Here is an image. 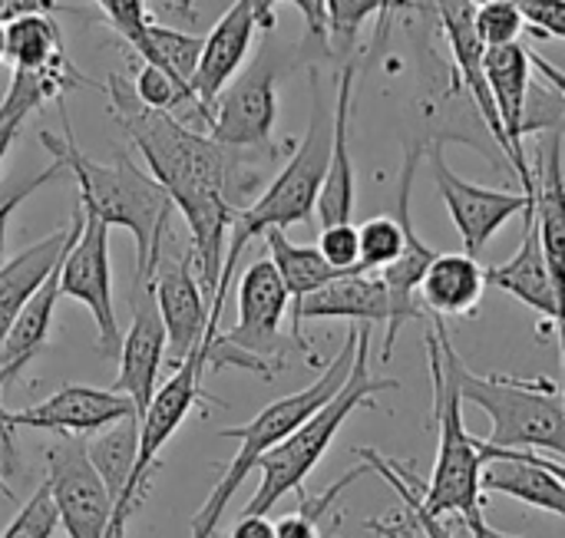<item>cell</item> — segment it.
I'll list each match as a JSON object with an SVG mask.
<instances>
[{
	"label": "cell",
	"mask_w": 565,
	"mask_h": 538,
	"mask_svg": "<svg viewBox=\"0 0 565 538\" xmlns=\"http://www.w3.org/2000/svg\"><path fill=\"white\" fill-rule=\"evenodd\" d=\"M430 142H411L404 149V169H401V182H397V222L404 228V251L397 255V261H391L387 268H381V281L391 294V321L384 331V347H381V361H391L394 354V341L401 334V327L407 321H420L424 308L417 301V284L427 271V265L434 261V248L417 235L414 228V215H411V195H414V179H417V165L420 155L427 152Z\"/></svg>",
	"instance_id": "12"
},
{
	"label": "cell",
	"mask_w": 565,
	"mask_h": 538,
	"mask_svg": "<svg viewBox=\"0 0 565 538\" xmlns=\"http://www.w3.org/2000/svg\"><path fill=\"white\" fill-rule=\"evenodd\" d=\"M291 314V341L301 347L305 361L311 367H324V361L318 357V351L305 341L301 324L308 321H354V324H384L391 321V294L381 281L377 271H344L334 281H328L324 288L311 291L308 298L295 301L288 308Z\"/></svg>",
	"instance_id": "15"
},
{
	"label": "cell",
	"mask_w": 565,
	"mask_h": 538,
	"mask_svg": "<svg viewBox=\"0 0 565 538\" xmlns=\"http://www.w3.org/2000/svg\"><path fill=\"white\" fill-rule=\"evenodd\" d=\"M119 377L116 387L122 397L132 400L136 413L149 407L156 387H159V370L166 364V327L156 311V298L149 281L132 288V324L119 341Z\"/></svg>",
	"instance_id": "19"
},
{
	"label": "cell",
	"mask_w": 565,
	"mask_h": 538,
	"mask_svg": "<svg viewBox=\"0 0 565 538\" xmlns=\"http://www.w3.org/2000/svg\"><path fill=\"white\" fill-rule=\"evenodd\" d=\"M354 63H344L341 76H338V89H334V103H331V152H328V169L315 198V215L324 225H338V222H351L354 215V162H351V109H354Z\"/></svg>",
	"instance_id": "20"
},
{
	"label": "cell",
	"mask_w": 565,
	"mask_h": 538,
	"mask_svg": "<svg viewBox=\"0 0 565 538\" xmlns=\"http://www.w3.org/2000/svg\"><path fill=\"white\" fill-rule=\"evenodd\" d=\"M136 450H139V413H129L116 423H109L106 430L96 433V440L86 446L89 466L96 470L106 496H109V509L122 499L132 470H136Z\"/></svg>",
	"instance_id": "26"
},
{
	"label": "cell",
	"mask_w": 565,
	"mask_h": 538,
	"mask_svg": "<svg viewBox=\"0 0 565 538\" xmlns=\"http://www.w3.org/2000/svg\"><path fill=\"white\" fill-rule=\"evenodd\" d=\"M315 248L334 271H358V228L351 222L324 225Z\"/></svg>",
	"instance_id": "36"
},
{
	"label": "cell",
	"mask_w": 565,
	"mask_h": 538,
	"mask_svg": "<svg viewBox=\"0 0 565 538\" xmlns=\"http://www.w3.org/2000/svg\"><path fill=\"white\" fill-rule=\"evenodd\" d=\"M79 225H83V212H79V205H76L73 218H70L63 228L50 232L46 238H40L36 245L23 248L17 258H10V261L0 265V341H3V334H7V327H10V321L17 318V311L23 308V301H26V298L50 278V271L60 265V258L66 255L70 241L76 238Z\"/></svg>",
	"instance_id": "22"
},
{
	"label": "cell",
	"mask_w": 565,
	"mask_h": 538,
	"mask_svg": "<svg viewBox=\"0 0 565 538\" xmlns=\"http://www.w3.org/2000/svg\"><path fill=\"white\" fill-rule=\"evenodd\" d=\"M526 218V232H523V245L516 248V255L497 268H483V281L513 294L516 301H523L526 308H533L543 321H550V327H559L563 318V288L553 281L550 265L543 258V245H540V232L533 222V212L523 215Z\"/></svg>",
	"instance_id": "21"
},
{
	"label": "cell",
	"mask_w": 565,
	"mask_h": 538,
	"mask_svg": "<svg viewBox=\"0 0 565 538\" xmlns=\"http://www.w3.org/2000/svg\"><path fill=\"white\" fill-rule=\"evenodd\" d=\"M434 327L427 331V361H430V380H434V423H437V466L430 486H420V506L430 516H457L473 538L487 536V516H483V489H480V470H483V446L477 437L467 433L463 423V400L457 387V347L450 341V331L444 318L430 314Z\"/></svg>",
	"instance_id": "4"
},
{
	"label": "cell",
	"mask_w": 565,
	"mask_h": 538,
	"mask_svg": "<svg viewBox=\"0 0 565 538\" xmlns=\"http://www.w3.org/2000/svg\"><path fill=\"white\" fill-rule=\"evenodd\" d=\"M430 149V175L437 182V192L460 232L463 251L470 258H480V251L493 241V235L516 215L533 212V198L526 192H507V189H487L477 182L460 179L447 159H444V139H437Z\"/></svg>",
	"instance_id": "11"
},
{
	"label": "cell",
	"mask_w": 565,
	"mask_h": 538,
	"mask_svg": "<svg viewBox=\"0 0 565 538\" xmlns=\"http://www.w3.org/2000/svg\"><path fill=\"white\" fill-rule=\"evenodd\" d=\"M262 238H265V245H268V251H271L268 261L275 265V271H278V278H281L288 298H291V304L301 301V298H308L311 291L324 288V284L334 281L338 275H344V271H334V268L321 258V251H318L315 245H298V241H291V238L285 235V228H268V232H262Z\"/></svg>",
	"instance_id": "27"
},
{
	"label": "cell",
	"mask_w": 565,
	"mask_h": 538,
	"mask_svg": "<svg viewBox=\"0 0 565 538\" xmlns=\"http://www.w3.org/2000/svg\"><path fill=\"white\" fill-rule=\"evenodd\" d=\"M136 413L132 400L122 397L119 390H103V387H86V384H63L56 394H50L43 404L26 407L10 413L7 420L13 430H40V433H99L109 423Z\"/></svg>",
	"instance_id": "16"
},
{
	"label": "cell",
	"mask_w": 565,
	"mask_h": 538,
	"mask_svg": "<svg viewBox=\"0 0 565 538\" xmlns=\"http://www.w3.org/2000/svg\"><path fill=\"white\" fill-rule=\"evenodd\" d=\"M315 3H318V7H321V0H315ZM321 20H324V17H321Z\"/></svg>",
	"instance_id": "50"
},
{
	"label": "cell",
	"mask_w": 565,
	"mask_h": 538,
	"mask_svg": "<svg viewBox=\"0 0 565 538\" xmlns=\"http://www.w3.org/2000/svg\"><path fill=\"white\" fill-rule=\"evenodd\" d=\"M60 529L56 519V506L53 496L46 489V483L20 506V513L10 519V526L0 532V538H53V532Z\"/></svg>",
	"instance_id": "35"
},
{
	"label": "cell",
	"mask_w": 565,
	"mask_h": 538,
	"mask_svg": "<svg viewBox=\"0 0 565 538\" xmlns=\"http://www.w3.org/2000/svg\"><path fill=\"white\" fill-rule=\"evenodd\" d=\"M404 251V228L391 215H374L358 228V271H381Z\"/></svg>",
	"instance_id": "31"
},
{
	"label": "cell",
	"mask_w": 565,
	"mask_h": 538,
	"mask_svg": "<svg viewBox=\"0 0 565 538\" xmlns=\"http://www.w3.org/2000/svg\"><path fill=\"white\" fill-rule=\"evenodd\" d=\"M228 538H275V523L268 516H242Z\"/></svg>",
	"instance_id": "44"
},
{
	"label": "cell",
	"mask_w": 565,
	"mask_h": 538,
	"mask_svg": "<svg viewBox=\"0 0 565 538\" xmlns=\"http://www.w3.org/2000/svg\"><path fill=\"white\" fill-rule=\"evenodd\" d=\"M60 298L79 301L96 321V354L113 361L119 354V321L113 304V265H109V225L83 212V225L60 261Z\"/></svg>",
	"instance_id": "10"
},
{
	"label": "cell",
	"mask_w": 565,
	"mask_h": 538,
	"mask_svg": "<svg viewBox=\"0 0 565 538\" xmlns=\"http://www.w3.org/2000/svg\"><path fill=\"white\" fill-rule=\"evenodd\" d=\"M46 489L56 506V519L70 538H103L109 526V496L89 466L86 443L66 437L46 450Z\"/></svg>",
	"instance_id": "13"
},
{
	"label": "cell",
	"mask_w": 565,
	"mask_h": 538,
	"mask_svg": "<svg viewBox=\"0 0 565 538\" xmlns=\"http://www.w3.org/2000/svg\"><path fill=\"white\" fill-rule=\"evenodd\" d=\"M523 17L516 10L513 0H487V3H477L473 7V30L480 36V43L490 50V46H507V43H516L520 33H523Z\"/></svg>",
	"instance_id": "34"
},
{
	"label": "cell",
	"mask_w": 565,
	"mask_h": 538,
	"mask_svg": "<svg viewBox=\"0 0 565 538\" xmlns=\"http://www.w3.org/2000/svg\"><path fill=\"white\" fill-rule=\"evenodd\" d=\"M351 361H354V331L348 334V341H344V347L338 351V357H334L331 364H324V374H321L315 384H308L305 390L288 394V397L268 404V407L258 410V417H252L248 423L222 430V437L238 440V453H235L232 463L225 466V473H222V480L215 483V489L209 493L205 506L195 513V519H192V538H215L218 526H222V516H225V509H228V503H232V496H235V493L245 486V480L255 473L258 460H262L271 446H278L291 430H298L321 404H328V400L341 390V384L348 380Z\"/></svg>",
	"instance_id": "6"
},
{
	"label": "cell",
	"mask_w": 565,
	"mask_h": 538,
	"mask_svg": "<svg viewBox=\"0 0 565 538\" xmlns=\"http://www.w3.org/2000/svg\"><path fill=\"white\" fill-rule=\"evenodd\" d=\"M523 23L533 26L540 36H565V0H513Z\"/></svg>",
	"instance_id": "39"
},
{
	"label": "cell",
	"mask_w": 565,
	"mask_h": 538,
	"mask_svg": "<svg viewBox=\"0 0 565 538\" xmlns=\"http://www.w3.org/2000/svg\"><path fill=\"white\" fill-rule=\"evenodd\" d=\"M63 261V258H60ZM60 265L50 271V278L23 301V308L17 311V318L10 321L3 341H0V397L7 390V384H13L23 367L46 347L50 337V324H53V311L60 301V284H56Z\"/></svg>",
	"instance_id": "24"
},
{
	"label": "cell",
	"mask_w": 565,
	"mask_h": 538,
	"mask_svg": "<svg viewBox=\"0 0 565 538\" xmlns=\"http://www.w3.org/2000/svg\"><path fill=\"white\" fill-rule=\"evenodd\" d=\"M255 30H258V3L235 0L218 17L212 33L202 36V56H199L195 76H192V96H195V112L205 126L212 122L218 93L228 86V79L245 63Z\"/></svg>",
	"instance_id": "18"
},
{
	"label": "cell",
	"mask_w": 565,
	"mask_h": 538,
	"mask_svg": "<svg viewBox=\"0 0 565 538\" xmlns=\"http://www.w3.org/2000/svg\"><path fill=\"white\" fill-rule=\"evenodd\" d=\"M13 463H17V450H13V427L7 420V410L0 404V496L10 499V476H13Z\"/></svg>",
	"instance_id": "41"
},
{
	"label": "cell",
	"mask_w": 565,
	"mask_h": 538,
	"mask_svg": "<svg viewBox=\"0 0 565 538\" xmlns=\"http://www.w3.org/2000/svg\"><path fill=\"white\" fill-rule=\"evenodd\" d=\"M0 23H7V0H0Z\"/></svg>",
	"instance_id": "48"
},
{
	"label": "cell",
	"mask_w": 565,
	"mask_h": 538,
	"mask_svg": "<svg viewBox=\"0 0 565 538\" xmlns=\"http://www.w3.org/2000/svg\"><path fill=\"white\" fill-rule=\"evenodd\" d=\"M305 46H275L265 40L252 56L245 73L228 79V89L218 93L209 136L228 149H268L278 126V83L301 66Z\"/></svg>",
	"instance_id": "9"
},
{
	"label": "cell",
	"mask_w": 565,
	"mask_h": 538,
	"mask_svg": "<svg viewBox=\"0 0 565 538\" xmlns=\"http://www.w3.org/2000/svg\"><path fill=\"white\" fill-rule=\"evenodd\" d=\"M483 291V265L467 251H437L417 284L420 304L437 318H473Z\"/></svg>",
	"instance_id": "23"
},
{
	"label": "cell",
	"mask_w": 565,
	"mask_h": 538,
	"mask_svg": "<svg viewBox=\"0 0 565 538\" xmlns=\"http://www.w3.org/2000/svg\"><path fill=\"white\" fill-rule=\"evenodd\" d=\"M328 152H331V106L321 89V76L311 73V122H308L301 146L291 152L288 165L258 192V198L235 215V222L228 228V248L222 255L215 294L209 304V327H205L202 347L218 334L228 284L238 271L245 248L268 228H288V225L308 222L315 215V198H318V189H321V179L328 169Z\"/></svg>",
	"instance_id": "3"
},
{
	"label": "cell",
	"mask_w": 565,
	"mask_h": 538,
	"mask_svg": "<svg viewBox=\"0 0 565 538\" xmlns=\"http://www.w3.org/2000/svg\"><path fill=\"white\" fill-rule=\"evenodd\" d=\"M384 10V0H321V17H324V43L334 46H351L364 20Z\"/></svg>",
	"instance_id": "33"
},
{
	"label": "cell",
	"mask_w": 565,
	"mask_h": 538,
	"mask_svg": "<svg viewBox=\"0 0 565 538\" xmlns=\"http://www.w3.org/2000/svg\"><path fill=\"white\" fill-rule=\"evenodd\" d=\"M483 538H523V536H507V532H500V529H493V526H490V529H487V536Z\"/></svg>",
	"instance_id": "47"
},
{
	"label": "cell",
	"mask_w": 565,
	"mask_h": 538,
	"mask_svg": "<svg viewBox=\"0 0 565 538\" xmlns=\"http://www.w3.org/2000/svg\"><path fill=\"white\" fill-rule=\"evenodd\" d=\"M3 30H7V60L13 63V69H46L70 60L63 30L46 13L13 17L3 23Z\"/></svg>",
	"instance_id": "28"
},
{
	"label": "cell",
	"mask_w": 565,
	"mask_h": 538,
	"mask_svg": "<svg viewBox=\"0 0 565 538\" xmlns=\"http://www.w3.org/2000/svg\"><path fill=\"white\" fill-rule=\"evenodd\" d=\"M109 116L126 129V136L142 152L149 175L166 189L169 202L185 192H218L225 202L242 212L258 198L265 175L248 162L245 149H228L209 132L189 129L172 112L149 109L136 99L132 86L109 73Z\"/></svg>",
	"instance_id": "1"
},
{
	"label": "cell",
	"mask_w": 565,
	"mask_h": 538,
	"mask_svg": "<svg viewBox=\"0 0 565 538\" xmlns=\"http://www.w3.org/2000/svg\"><path fill=\"white\" fill-rule=\"evenodd\" d=\"M536 192H533V222L540 232L543 258L550 265L553 281L563 288L565 278V189H563V136L553 132L540 172H533Z\"/></svg>",
	"instance_id": "25"
},
{
	"label": "cell",
	"mask_w": 565,
	"mask_h": 538,
	"mask_svg": "<svg viewBox=\"0 0 565 538\" xmlns=\"http://www.w3.org/2000/svg\"><path fill=\"white\" fill-rule=\"evenodd\" d=\"M358 460L371 470V473H377L381 480H387L391 483V489H397V496H401V503H404V509H407V519L417 526V532L424 538H454V532L444 526V519L440 516H430L424 506H420V496H417V486H414V473H407V466L401 463V460H391V456H381L377 450H371V446H361L358 450Z\"/></svg>",
	"instance_id": "30"
},
{
	"label": "cell",
	"mask_w": 565,
	"mask_h": 538,
	"mask_svg": "<svg viewBox=\"0 0 565 538\" xmlns=\"http://www.w3.org/2000/svg\"><path fill=\"white\" fill-rule=\"evenodd\" d=\"M3 122H7V116H3V112H0V126H3Z\"/></svg>",
	"instance_id": "49"
},
{
	"label": "cell",
	"mask_w": 565,
	"mask_h": 538,
	"mask_svg": "<svg viewBox=\"0 0 565 538\" xmlns=\"http://www.w3.org/2000/svg\"><path fill=\"white\" fill-rule=\"evenodd\" d=\"M291 308V298L268 258L252 261L238 278V324L225 334H215L205 347V367H235L271 380L288 357V341L281 321Z\"/></svg>",
	"instance_id": "8"
},
{
	"label": "cell",
	"mask_w": 565,
	"mask_h": 538,
	"mask_svg": "<svg viewBox=\"0 0 565 538\" xmlns=\"http://www.w3.org/2000/svg\"><path fill=\"white\" fill-rule=\"evenodd\" d=\"M20 126H23V119H7V122L0 126V165H3V159H7V152H10V146L17 142Z\"/></svg>",
	"instance_id": "45"
},
{
	"label": "cell",
	"mask_w": 565,
	"mask_h": 538,
	"mask_svg": "<svg viewBox=\"0 0 565 538\" xmlns=\"http://www.w3.org/2000/svg\"><path fill=\"white\" fill-rule=\"evenodd\" d=\"M60 10H70V7L60 3V0H7V20H13V17H30V13H46V17H53V13H60Z\"/></svg>",
	"instance_id": "43"
},
{
	"label": "cell",
	"mask_w": 565,
	"mask_h": 538,
	"mask_svg": "<svg viewBox=\"0 0 565 538\" xmlns=\"http://www.w3.org/2000/svg\"><path fill=\"white\" fill-rule=\"evenodd\" d=\"M460 400L483 410L493 423L483 443L500 450H530L563 460L565 404L556 380H520L507 374H473L457 357Z\"/></svg>",
	"instance_id": "7"
},
{
	"label": "cell",
	"mask_w": 565,
	"mask_h": 538,
	"mask_svg": "<svg viewBox=\"0 0 565 538\" xmlns=\"http://www.w3.org/2000/svg\"><path fill=\"white\" fill-rule=\"evenodd\" d=\"M255 3H258V26L262 30H271L278 23V17H275L278 3H291L295 10H301V17L308 23V36L324 40V20H321V7L315 0H255Z\"/></svg>",
	"instance_id": "40"
},
{
	"label": "cell",
	"mask_w": 565,
	"mask_h": 538,
	"mask_svg": "<svg viewBox=\"0 0 565 538\" xmlns=\"http://www.w3.org/2000/svg\"><path fill=\"white\" fill-rule=\"evenodd\" d=\"M66 172H63V165L60 162H53V165H46L43 172H36L33 179H26L20 189H13L10 195H3L0 198V265L7 261V228H10V218H13V212L36 192V189H43V185H50V182H56V179H63Z\"/></svg>",
	"instance_id": "38"
},
{
	"label": "cell",
	"mask_w": 565,
	"mask_h": 538,
	"mask_svg": "<svg viewBox=\"0 0 565 538\" xmlns=\"http://www.w3.org/2000/svg\"><path fill=\"white\" fill-rule=\"evenodd\" d=\"M7 60V30H3V23H0V63Z\"/></svg>",
	"instance_id": "46"
},
{
	"label": "cell",
	"mask_w": 565,
	"mask_h": 538,
	"mask_svg": "<svg viewBox=\"0 0 565 538\" xmlns=\"http://www.w3.org/2000/svg\"><path fill=\"white\" fill-rule=\"evenodd\" d=\"M96 7L103 10V17L109 20V26L136 50L142 43L146 33V0H96Z\"/></svg>",
	"instance_id": "37"
},
{
	"label": "cell",
	"mask_w": 565,
	"mask_h": 538,
	"mask_svg": "<svg viewBox=\"0 0 565 538\" xmlns=\"http://www.w3.org/2000/svg\"><path fill=\"white\" fill-rule=\"evenodd\" d=\"M136 53L142 63L159 66L162 73H169L172 79H179L192 89V76H195L199 56H202V36L182 33L175 26H162V23L149 20Z\"/></svg>",
	"instance_id": "29"
},
{
	"label": "cell",
	"mask_w": 565,
	"mask_h": 538,
	"mask_svg": "<svg viewBox=\"0 0 565 538\" xmlns=\"http://www.w3.org/2000/svg\"><path fill=\"white\" fill-rule=\"evenodd\" d=\"M156 311L166 327V361L175 370L192 351L202 347L209 327V298L199 284L192 248L179 258L159 255L152 278H149Z\"/></svg>",
	"instance_id": "14"
},
{
	"label": "cell",
	"mask_w": 565,
	"mask_h": 538,
	"mask_svg": "<svg viewBox=\"0 0 565 538\" xmlns=\"http://www.w3.org/2000/svg\"><path fill=\"white\" fill-rule=\"evenodd\" d=\"M483 470H480V489L510 496L530 509H540L546 516H565V476L563 460H543L530 450H500L483 443Z\"/></svg>",
	"instance_id": "17"
},
{
	"label": "cell",
	"mask_w": 565,
	"mask_h": 538,
	"mask_svg": "<svg viewBox=\"0 0 565 538\" xmlns=\"http://www.w3.org/2000/svg\"><path fill=\"white\" fill-rule=\"evenodd\" d=\"M371 331H374L371 324H358L354 361H351V370H348V380L341 384V390L258 460L255 470L262 473V483L242 516H268L275 509V503H281V496L305 489L308 476L315 473L321 456L331 450L344 420L361 407L374 410L377 394L401 387L397 380H377L371 374Z\"/></svg>",
	"instance_id": "5"
},
{
	"label": "cell",
	"mask_w": 565,
	"mask_h": 538,
	"mask_svg": "<svg viewBox=\"0 0 565 538\" xmlns=\"http://www.w3.org/2000/svg\"><path fill=\"white\" fill-rule=\"evenodd\" d=\"M63 116V139H56L53 132H40L43 149L53 155V162L63 165L66 175L76 179L79 189V212L96 215L99 222H106L109 228H126L136 241V284H146L152 278V268L166 248V232L172 222V202L166 195V189L146 175L132 155L116 152V162L103 165L93 162L79 146L76 136L70 129V116L60 106Z\"/></svg>",
	"instance_id": "2"
},
{
	"label": "cell",
	"mask_w": 565,
	"mask_h": 538,
	"mask_svg": "<svg viewBox=\"0 0 565 538\" xmlns=\"http://www.w3.org/2000/svg\"><path fill=\"white\" fill-rule=\"evenodd\" d=\"M367 529L381 538H420L417 526L404 513H391V519H371Z\"/></svg>",
	"instance_id": "42"
},
{
	"label": "cell",
	"mask_w": 565,
	"mask_h": 538,
	"mask_svg": "<svg viewBox=\"0 0 565 538\" xmlns=\"http://www.w3.org/2000/svg\"><path fill=\"white\" fill-rule=\"evenodd\" d=\"M132 93L142 106L149 109H159V112H172L182 109V106H192L195 109V96L185 83L172 79L169 73H162L159 66H149L142 63L139 73H136V83H132Z\"/></svg>",
	"instance_id": "32"
},
{
	"label": "cell",
	"mask_w": 565,
	"mask_h": 538,
	"mask_svg": "<svg viewBox=\"0 0 565 538\" xmlns=\"http://www.w3.org/2000/svg\"><path fill=\"white\" fill-rule=\"evenodd\" d=\"M328 538H334V532H331V536H328Z\"/></svg>",
	"instance_id": "51"
}]
</instances>
